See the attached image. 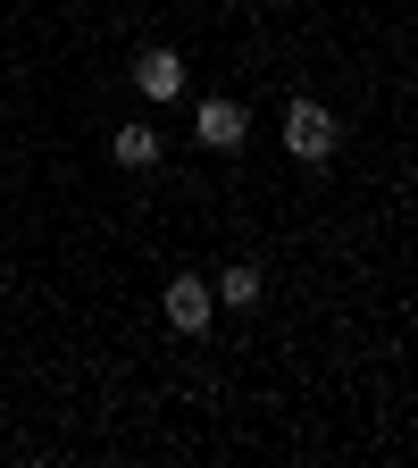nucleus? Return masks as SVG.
<instances>
[{
  "label": "nucleus",
  "instance_id": "1",
  "mask_svg": "<svg viewBox=\"0 0 418 468\" xmlns=\"http://www.w3.org/2000/svg\"><path fill=\"white\" fill-rule=\"evenodd\" d=\"M284 151L302 159V167L335 159V117H327L318 101H293V109H284Z\"/></svg>",
  "mask_w": 418,
  "mask_h": 468
},
{
  "label": "nucleus",
  "instance_id": "5",
  "mask_svg": "<svg viewBox=\"0 0 418 468\" xmlns=\"http://www.w3.org/2000/svg\"><path fill=\"white\" fill-rule=\"evenodd\" d=\"M109 159H117V167H151V159H159V134H151V126H117V134H109Z\"/></svg>",
  "mask_w": 418,
  "mask_h": 468
},
{
  "label": "nucleus",
  "instance_id": "2",
  "mask_svg": "<svg viewBox=\"0 0 418 468\" xmlns=\"http://www.w3.org/2000/svg\"><path fill=\"white\" fill-rule=\"evenodd\" d=\"M209 310H218V292H209L201 276H167V326H176V335H201Z\"/></svg>",
  "mask_w": 418,
  "mask_h": 468
},
{
  "label": "nucleus",
  "instance_id": "4",
  "mask_svg": "<svg viewBox=\"0 0 418 468\" xmlns=\"http://www.w3.org/2000/svg\"><path fill=\"white\" fill-rule=\"evenodd\" d=\"M193 134H201L209 151H234V143H243V109H234V101H201V109H193Z\"/></svg>",
  "mask_w": 418,
  "mask_h": 468
},
{
  "label": "nucleus",
  "instance_id": "6",
  "mask_svg": "<svg viewBox=\"0 0 418 468\" xmlns=\"http://www.w3.org/2000/svg\"><path fill=\"white\" fill-rule=\"evenodd\" d=\"M218 302H234V310H252V302H260V268H243V260H234V268L218 276Z\"/></svg>",
  "mask_w": 418,
  "mask_h": 468
},
{
  "label": "nucleus",
  "instance_id": "3",
  "mask_svg": "<svg viewBox=\"0 0 418 468\" xmlns=\"http://www.w3.org/2000/svg\"><path fill=\"white\" fill-rule=\"evenodd\" d=\"M134 92L143 101H176V92H185V58H176V50H143L134 58Z\"/></svg>",
  "mask_w": 418,
  "mask_h": 468
}]
</instances>
